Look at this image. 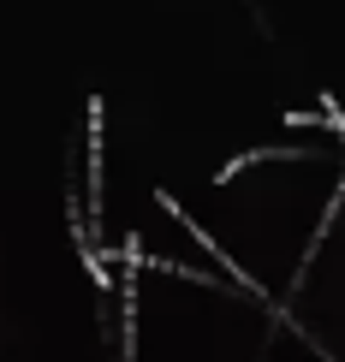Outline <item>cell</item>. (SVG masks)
Masks as SVG:
<instances>
[{"label":"cell","instance_id":"1","mask_svg":"<svg viewBox=\"0 0 345 362\" xmlns=\"http://www.w3.org/2000/svg\"><path fill=\"white\" fill-rule=\"evenodd\" d=\"M286 155H292V160H310L316 148H310V143H268V148H244L238 160H227V167L215 173V185H232V178L244 173V167H256V160H286Z\"/></svg>","mask_w":345,"mask_h":362},{"label":"cell","instance_id":"2","mask_svg":"<svg viewBox=\"0 0 345 362\" xmlns=\"http://www.w3.org/2000/svg\"><path fill=\"white\" fill-rule=\"evenodd\" d=\"M101 95H89V220L101 226Z\"/></svg>","mask_w":345,"mask_h":362}]
</instances>
